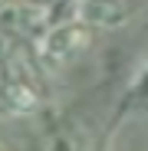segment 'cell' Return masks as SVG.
I'll return each mask as SVG.
<instances>
[{"instance_id":"1","label":"cell","mask_w":148,"mask_h":151,"mask_svg":"<svg viewBox=\"0 0 148 151\" xmlns=\"http://www.w3.org/2000/svg\"><path fill=\"white\" fill-rule=\"evenodd\" d=\"M89 27L82 20H72V23H63V27H53L46 33L43 46H40V53L46 63H69V59H76L79 53H86V46H89Z\"/></svg>"},{"instance_id":"2","label":"cell","mask_w":148,"mask_h":151,"mask_svg":"<svg viewBox=\"0 0 148 151\" xmlns=\"http://www.w3.org/2000/svg\"><path fill=\"white\" fill-rule=\"evenodd\" d=\"M145 0H82L79 20L86 27H122Z\"/></svg>"},{"instance_id":"3","label":"cell","mask_w":148,"mask_h":151,"mask_svg":"<svg viewBox=\"0 0 148 151\" xmlns=\"http://www.w3.org/2000/svg\"><path fill=\"white\" fill-rule=\"evenodd\" d=\"M0 102L10 112H33L36 109V89L30 82H23L20 76H13V79H7L0 86Z\"/></svg>"},{"instance_id":"4","label":"cell","mask_w":148,"mask_h":151,"mask_svg":"<svg viewBox=\"0 0 148 151\" xmlns=\"http://www.w3.org/2000/svg\"><path fill=\"white\" fill-rule=\"evenodd\" d=\"M135 102H138L142 109H148V69L142 72V79H138V86H135Z\"/></svg>"},{"instance_id":"5","label":"cell","mask_w":148,"mask_h":151,"mask_svg":"<svg viewBox=\"0 0 148 151\" xmlns=\"http://www.w3.org/2000/svg\"><path fill=\"white\" fill-rule=\"evenodd\" d=\"M0 151H7V148H4V145H0Z\"/></svg>"}]
</instances>
